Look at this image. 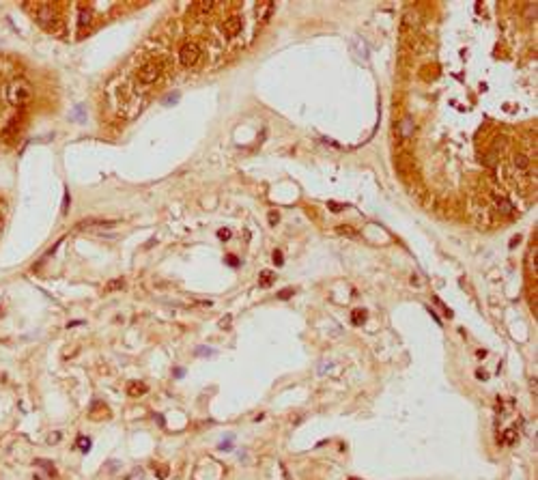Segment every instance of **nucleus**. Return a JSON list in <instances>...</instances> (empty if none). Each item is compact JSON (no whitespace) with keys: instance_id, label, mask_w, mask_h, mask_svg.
<instances>
[{"instance_id":"16","label":"nucleus","mask_w":538,"mask_h":480,"mask_svg":"<svg viewBox=\"0 0 538 480\" xmlns=\"http://www.w3.org/2000/svg\"><path fill=\"white\" fill-rule=\"evenodd\" d=\"M437 76H439L437 65H424V69H422V80H435Z\"/></svg>"},{"instance_id":"6","label":"nucleus","mask_w":538,"mask_h":480,"mask_svg":"<svg viewBox=\"0 0 538 480\" xmlns=\"http://www.w3.org/2000/svg\"><path fill=\"white\" fill-rule=\"evenodd\" d=\"M241 28H243V20H241L239 16L226 18V22H224V33L228 35V37H237V35L241 33Z\"/></svg>"},{"instance_id":"2","label":"nucleus","mask_w":538,"mask_h":480,"mask_svg":"<svg viewBox=\"0 0 538 480\" xmlns=\"http://www.w3.org/2000/svg\"><path fill=\"white\" fill-rule=\"evenodd\" d=\"M24 9L31 11V16L37 20L43 28H48L52 22L59 20L56 18V7L50 3H24Z\"/></svg>"},{"instance_id":"15","label":"nucleus","mask_w":538,"mask_h":480,"mask_svg":"<svg viewBox=\"0 0 538 480\" xmlns=\"http://www.w3.org/2000/svg\"><path fill=\"white\" fill-rule=\"evenodd\" d=\"M366 317H368V312L364 310V308H355L353 312H351V321H353V325H362Z\"/></svg>"},{"instance_id":"12","label":"nucleus","mask_w":538,"mask_h":480,"mask_svg":"<svg viewBox=\"0 0 538 480\" xmlns=\"http://www.w3.org/2000/svg\"><path fill=\"white\" fill-rule=\"evenodd\" d=\"M495 209H497L501 216H510V213H512V205L508 203L504 196H495Z\"/></svg>"},{"instance_id":"28","label":"nucleus","mask_w":538,"mask_h":480,"mask_svg":"<svg viewBox=\"0 0 538 480\" xmlns=\"http://www.w3.org/2000/svg\"><path fill=\"white\" fill-rule=\"evenodd\" d=\"M157 474H160V478H166L168 476V467L166 465H160V467H157Z\"/></svg>"},{"instance_id":"3","label":"nucleus","mask_w":538,"mask_h":480,"mask_svg":"<svg viewBox=\"0 0 538 480\" xmlns=\"http://www.w3.org/2000/svg\"><path fill=\"white\" fill-rule=\"evenodd\" d=\"M200 61V48L194 44V41H185L179 50V63L183 67H194Z\"/></svg>"},{"instance_id":"14","label":"nucleus","mask_w":538,"mask_h":480,"mask_svg":"<svg viewBox=\"0 0 538 480\" xmlns=\"http://www.w3.org/2000/svg\"><path fill=\"white\" fill-rule=\"evenodd\" d=\"M125 286V280L123 278H114V280H110L106 286H104V293H114V291H121Z\"/></svg>"},{"instance_id":"5","label":"nucleus","mask_w":538,"mask_h":480,"mask_svg":"<svg viewBox=\"0 0 538 480\" xmlns=\"http://www.w3.org/2000/svg\"><path fill=\"white\" fill-rule=\"evenodd\" d=\"M76 7H78V28H80V31H84V28L91 24V20H93L91 7L86 5V3H78Z\"/></svg>"},{"instance_id":"18","label":"nucleus","mask_w":538,"mask_h":480,"mask_svg":"<svg viewBox=\"0 0 538 480\" xmlns=\"http://www.w3.org/2000/svg\"><path fill=\"white\" fill-rule=\"evenodd\" d=\"M213 7H215L213 3H196L194 5V11H196V16H207Z\"/></svg>"},{"instance_id":"29","label":"nucleus","mask_w":538,"mask_h":480,"mask_svg":"<svg viewBox=\"0 0 538 480\" xmlns=\"http://www.w3.org/2000/svg\"><path fill=\"white\" fill-rule=\"evenodd\" d=\"M291 295H293V289H284L278 297H280V299H286V297H291Z\"/></svg>"},{"instance_id":"21","label":"nucleus","mask_w":538,"mask_h":480,"mask_svg":"<svg viewBox=\"0 0 538 480\" xmlns=\"http://www.w3.org/2000/svg\"><path fill=\"white\" fill-rule=\"evenodd\" d=\"M46 31H50L52 35H59V37H61V35L65 33V26H63V22H59V20H56V22L50 24V26L46 28Z\"/></svg>"},{"instance_id":"19","label":"nucleus","mask_w":538,"mask_h":480,"mask_svg":"<svg viewBox=\"0 0 538 480\" xmlns=\"http://www.w3.org/2000/svg\"><path fill=\"white\" fill-rule=\"evenodd\" d=\"M336 233H338V235H344V237H351V239H355V237H357V231H355V228H353V226H347V224H344V226H336Z\"/></svg>"},{"instance_id":"26","label":"nucleus","mask_w":538,"mask_h":480,"mask_svg":"<svg viewBox=\"0 0 538 480\" xmlns=\"http://www.w3.org/2000/svg\"><path fill=\"white\" fill-rule=\"evenodd\" d=\"M218 237H220L222 241H228V239H231V231H228V228H220V231H218Z\"/></svg>"},{"instance_id":"17","label":"nucleus","mask_w":538,"mask_h":480,"mask_svg":"<svg viewBox=\"0 0 538 480\" xmlns=\"http://www.w3.org/2000/svg\"><path fill=\"white\" fill-rule=\"evenodd\" d=\"M274 278H276V274H271V271H267V269L261 271V278H258V286H263V289H265V286H269L271 282H274Z\"/></svg>"},{"instance_id":"8","label":"nucleus","mask_w":538,"mask_h":480,"mask_svg":"<svg viewBox=\"0 0 538 480\" xmlns=\"http://www.w3.org/2000/svg\"><path fill=\"white\" fill-rule=\"evenodd\" d=\"M514 168L519 170V173H529L532 170V160L525 155V153H516L514 155Z\"/></svg>"},{"instance_id":"20","label":"nucleus","mask_w":538,"mask_h":480,"mask_svg":"<svg viewBox=\"0 0 538 480\" xmlns=\"http://www.w3.org/2000/svg\"><path fill=\"white\" fill-rule=\"evenodd\" d=\"M501 441L506 443V446H514L516 443V428H506V433L504 437H501Z\"/></svg>"},{"instance_id":"1","label":"nucleus","mask_w":538,"mask_h":480,"mask_svg":"<svg viewBox=\"0 0 538 480\" xmlns=\"http://www.w3.org/2000/svg\"><path fill=\"white\" fill-rule=\"evenodd\" d=\"M33 99V87L26 80H9L5 84V102L13 106V108H24L26 104H31Z\"/></svg>"},{"instance_id":"30","label":"nucleus","mask_w":538,"mask_h":480,"mask_svg":"<svg viewBox=\"0 0 538 480\" xmlns=\"http://www.w3.org/2000/svg\"><path fill=\"white\" fill-rule=\"evenodd\" d=\"M226 263L228 265H233V267H237V265H239V261L235 259V254H228V259H226Z\"/></svg>"},{"instance_id":"7","label":"nucleus","mask_w":538,"mask_h":480,"mask_svg":"<svg viewBox=\"0 0 538 480\" xmlns=\"http://www.w3.org/2000/svg\"><path fill=\"white\" fill-rule=\"evenodd\" d=\"M271 13H274V3H256V18L261 20V24H267Z\"/></svg>"},{"instance_id":"31","label":"nucleus","mask_w":538,"mask_h":480,"mask_svg":"<svg viewBox=\"0 0 538 480\" xmlns=\"http://www.w3.org/2000/svg\"><path fill=\"white\" fill-rule=\"evenodd\" d=\"M476 377L480 379V381H484V379H489V375H486L484 370H476Z\"/></svg>"},{"instance_id":"11","label":"nucleus","mask_w":538,"mask_h":480,"mask_svg":"<svg viewBox=\"0 0 538 480\" xmlns=\"http://www.w3.org/2000/svg\"><path fill=\"white\" fill-rule=\"evenodd\" d=\"M114 222L112 220H82L78 228H106V226H112Z\"/></svg>"},{"instance_id":"4","label":"nucleus","mask_w":538,"mask_h":480,"mask_svg":"<svg viewBox=\"0 0 538 480\" xmlns=\"http://www.w3.org/2000/svg\"><path fill=\"white\" fill-rule=\"evenodd\" d=\"M162 74V63L160 61H147L145 65L138 69V80L142 84H153Z\"/></svg>"},{"instance_id":"24","label":"nucleus","mask_w":538,"mask_h":480,"mask_svg":"<svg viewBox=\"0 0 538 480\" xmlns=\"http://www.w3.org/2000/svg\"><path fill=\"white\" fill-rule=\"evenodd\" d=\"M271 259H274V263L278 265V267L284 263V256H282V252H280V250H274V254H271Z\"/></svg>"},{"instance_id":"13","label":"nucleus","mask_w":538,"mask_h":480,"mask_svg":"<svg viewBox=\"0 0 538 480\" xmlns=\"http://www.w3.org/2000/svg\"><path fill=\"white\" fill-rule=\"evenodd\" d=\"M400 136H403V138H409V136H413V119L405 117L403 121H400Z\"/></svg>"},{"instance_id":"10","label":"nucleus","mask_w":538,"mask_h":480,"mask_svg":"<svg viewBox=\"0 0 538 480\" xmlns=\"http://www.w3.org/2000/svg\"><path fill=\"white\" fill-rule=\"evenodd\" d=\"M91 420H102V418H110V409H108V405L104 403H95L91 407Z\"/></svg>"},{"instance_id":"22","label":"nucleus","mask_w":538,"mask_h":480,"mask_svg":"<svg viewBox=\"0 0 538 480\" xmlns=\"http://www.w3.org/2000/svg\"><path fill=\"white\" fill-rule=\"evenodd\" d=\"M267 220H269V224H271V226H276L278 222H280V213H278L276 209H271V211L267 213Z\"/></svg>"},{"instance_id":"27","label":"nucleus","mask_w":538,"mask_h":480,"mask_svg":"<svg viewBox=\"0 0 538 480\" xmlns=\"http://www.w3.org/2000/svg\"><path fill=\"white\" fill-rule=\"evenodd\" d=\"M78 443H80V450H84V452L91 448V439H89V437H86V439H84V437H80V439H78Z\"/></svg>"},{"instance_id":"23","label":"nucleus","mask_w":538,"mask_h":480,"mask_svg":"<svg viewBox=\"0 0 538 480\" xmlns=\"http://www.w3.org/2000/svg\"><path fill=\"white\" fill-rule=\"evenodd\" d=\"M327 207H329V209H332L334 213H338V211H344V207H347V205H340V203H336V200H329Z\"/></svg>"},{"instance_id":"9","label":"nucleus","mask_w":538,"mask_h":480,"mask_svg":"<svg viewBox=\"0 0 538 480\" xmlns=\"http://www.w3.org/2000/svg\"><path fill=\"white\" fill-rule=\"evenodd\" d=\"M147 390H149V388H147V383H145V381H132V383L127 385V394H129V396H132V398L145 396Z\"/></svg>"},{"instance_id":"25","label":"nucleus","mask_w":538,"mask_h":480,"mask_svg":"<svg viewBox=\"0 0 538 480\" xmlns=\"http://www.w3.org/2000/svg\"><path fill=\"white\" fill-rule=\"evenodd\" d=\"M231 321H233L231 314H226V317H222V319H220V327H222V329H228V327H231Z\"/></svg>"}]
</instances>
